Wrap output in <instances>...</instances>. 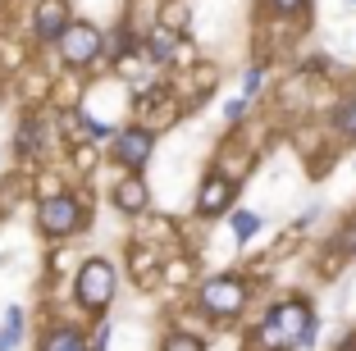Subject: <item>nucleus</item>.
<instances>
[{"label":"nucleus","instance_id":"nucleus-1","mask_svg":"<svg viewBox=\"0 0 356 351\" xmlns=\"http://www.w3.org/2000/svg\"><path fill=\"white\" fill-rule=\"evenodd\" d=\"M315 342V310L306 301H279L265 315V324L256 329V347L261 351H293V347H311Z\"/></svg>","mask_w":356,"mask_h":351},{"label":"nucleus","instance_id":"nucleus-2","mask_svg":"<svg viewBox=\"0 0 356 351\" xmlns=\"http://www.w3.org/2000/svg\"><path fill=\"white\" fill-rule=\"evenodd\" d=\"M74 297L87 315H105L110 301H115V265H110V260H87V265L78 269Z\"/></svg>","mask_w":356,"mask_h":351},{"label":"nucleus","instance_id":"nucleus-3","mask_svg":"<svg viewBox=\"0 0 356 351\" xmlns=\"http://www.w3.org/2000/svg\"><path fill=\"white\" fill-rule=\"evenodd\" d=\"M201 310L215 315V320H233L242 306H247V283L238 274H215V279L201 283Z\"/></svg>","mask_w":356,"mask_h":351},{"label":"nucleus","instance_id":"nucleus-4","mask_svg":"<svg viewBox=\"0 0 356 351\" xmlns=\"http://www.w3.org/2000/svg\"><path fill=\"white\" fill-rule=\"evenodd\" d=\"M37 224H42L46 238H69L83 224V206H78V197H46L42 210H37Z\"/></svg>","mask_w":356,"mask_h":351},{"label":"nucleus","instance_id":"nucleus-5","mask_svg":"<svg viewBox=\"0 0 356 351\" xmlns=\"http://www.w3.org/2000/svg\"><path fill=\"white\" fill-rule=\"evenodd\" d=\"M60 55L64 64H92L101 55V32L92 23H69V32L60 37Z\"/></svg>","mask_w":356,"mask_h":351},{"label":"nucleus","instance_id":"nucleus-6","mask_svg":"<svg viewBox=\"0 0 356 351\" xmlns=\"http://www.w3.org/2000/svg\"><path fill=\"white\" fill-rule=\"evenodd\" d=\"M151 151H156V137H151V128H124V133L115 137V165L133 169V174L151 160Z\"/></svg>","mask_w":356,"mask_h":351},{"label":"nucleus","instance_id":"nucleus-7","mask_svg":"<svg viewBox=\"0 0 356 351\" xmlns=\"http://www.w3.org/2000/svg\"><path fill=\"white\" fill-rule=\"evenodd\" d=\"M233 201V183L224 174H210L206 183H201V197H197V210L201 215H224Z\"/></svg>","mask_w":356,"mask_h":351},{"label":"nucleus","instance_id":"nucleus-8","mask_svg":"<svg viewBox=\"0 0 356 351\" xmlns=\"http://www.w3.org/2000/svg\"><path fill=\"white\" fill-rule=\"evenodd\" d=\"M64 32H69V10H64L60 0L37 5V37H42V42H60Z\"/></svg>","mask_w":356,"mask_h":351},{"label":"nucleus","instance_id":"nucleus-9","mask_svg":"<svg viewBox=\"0 0 356 351\" xmlns=\"http://www.w3.org/2000/svg\"><path fill=\"white\" fill-rule=\"evenodd\" d=\"M147 201H151V192H147V183H142L137 174H128L124 183H115V206L124 210V215H142Z\"/></svg>","mask_w":356,"mask_h":351},{"label":"nucleus","instance_id":"nucleus-10","mask_svg":"<svg viewBox=\"0 0 356 351\" xmlns=\"http://www.w3.org/2000/svg\"><path fill=\"white\" fill-rule=\"evenodd\" d=\"M42 351H92V347H87V338L78 329H55V333H46Z\"/></svg>","mask_w":356,"mask_h":351},{"label":"nucleus","instance_id":"nucleus-11","mask_svg":"<svg viewBox=\"0 0 356 351\" xmlns=\"http://www.w3.org/2000/svg\"><path fill=\"white\" fill-rule=\"evenodd\" d=\"M23 342V310L10 306L5 310V320H0V351H14Z\"/></svg>","mask_w":356,"mask_h":351},{"label":"nucleus","instance_id":"nucleus-12","mask_svg":"<svg viewBox=\"0 0 356 351\" xmlns=\"http://www.w3.org/2000/svg\"><path fill=\"white\" fill-rule=\"evenodd\" d=\"M329 124H334V133L343 137V142H356V101H343Z\"/></svg>","mask_w":356,"mask_h":351},{"label":"nucleus","instance_id":"nucleus-13","mask_svg":"<svg viewBox=\"0 0 356 351\" xmlns=\"http://www.w3.org/2000/svg\"><path fill=\"white\" fill-rule=\"evenodd\" d=\"M174 42H178V37L169 28H156V32H151V42H147L151 60H174Z\"/></svg>","mask_w":356,"mask_h":351},{"label":"nucleus","instance_id":"nucleus-14","mask_svg":"<svg viewBox=\"0 0 356 351\" xmlns=\"http://www.w3.org/2000/svg\"><path fill=\"white\" fill-rule=\"evenodd\" d=\"M256 228H261V215H252V210H233V238H252Z\"/></svg>","mask_w":356,"mask_h":351},{"label":"nucleus","instance_id":"nucleus-15","mask_svg":"<svg viewBox=\"0 0 356 351\" xmlns=\"http://www.w3.org/2000/svg\"><path fill=\"white\" fill-rule=\"evenodd\" d=\"M160 351H201V338H192V333H169Z\"/></svg>","mask_w":356,"mask_h":351},{"label":"nucleus","instance_id":"nucleus-16","mask_svg":"<svg viewBox=\"0 0 356 351\" xmlns=\"http://www.w3.org/2000/svg\"><path fill=\"white\" fill-rule=\"evenodd\" d=\"M74 119L83 124V133H87V137H96V142H101V137H110V124H101V119H92V114H83V110H78Z\"/></svg>","mask_w":356,"mask_h":351},{"label":"nucleus","instance_id":"nucleus-17","mask_svg":"<svg viewBox=\"0 0 356 351\" xmlns=\"http://www.w3.org/2000/svg\"><path fill=\"white\" fill-rule=\"evenodd\" d=\"M338 251H343V256H356V219H347V224L338 228Z\"/></svg>","mask_w":356,"mask_h":351},{"label":"nucleus","instance_id":"nucleus-18","mask_svg":"<svg viewBox=\"0 0 356 351\" xmlns=\"http://www.w3.org/2000/svg\"><path fill=\"white\" fill-rule=\"evenodd\" d=\"M270 10L283 19H297V14H306V0H270Z\"/></svg>","mask_w":356,"mask_h":351},{"label":"nucleus","instance_id":"nucleus-19","mask_svg":"<svg viewBox=\"0 0 356 351\" xmlns=\"http://www.w3.org/2000/svg\"><path fill=\"white\" fill-rule=\"evenodd\" d=\"M110 51H115V60H124V55L133 51V37H128V32H115V42H110Z\"/></svg>","mask_w":356,"mask_h":351},{"label":"nucleus","instance_id":"nucleus-20","mask_svg":"<svg viewBox=\"0 0 356 351\" xmlns=\"http://www.w3.org/2000/svg\"><path fill=\"white\" fill-rule=\"evenodd\" d=\"M242 110H247V101H233V105H229V110H224V114H229L233 124H238V119H242Z\"/></svg>","mask_w":356,"mask_h":351}]
</instances>
